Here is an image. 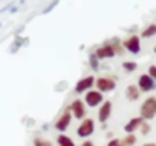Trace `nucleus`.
Wrapping results in <instances>:
<instances>
[{"label":"nucleus","instance_id":"f257e3e1","mask_svg":"<svg viewBox=\"0 0 156 146\" xmlns=\"http://www.w3.org/2000/svg\"><path fill=\"white\" fill-rule=\"evenodd\" d=\"M139 117H142L145 122H150L156 117V97L150 95L144 100V103L139 108Z\"/></svg>","mask_w":156,"mask_h":146},{"label":"nucleus","instance_id":"f03ea898","mask_svg":"<svg viewBox=\"0 0 156 146\" xmlns=\"http://www.w3.org/2000/svg\"><path fill=\"white\" fill-rule=\"evenodd\" d=\"M121 45H122L124 51H127V52H130L133 55H136V54L141 52V37L136 36V34H132L127 39H124L121 42Z\"/></svg>","mask_w":156,"mask_h":146},{"label":"nucleus","instance_id":"7ed1b4c3","mask_svg":"<svg viewBox=\"0 0 156 146\" xmlns=\"http://www.w3.org/2000/svg\"><path fill=\"white\" fill-rule=\"evenodd\" d=\"M115 88H116V80L113 77L103 76V77L95 79V89H98L103 94H109V92L115 91Z\"/></svg>","mask_w":156,"mask_h":146},{"label":"nucleus","instance_id":"20e7f679","mask_svg":"<svg viewBox=\"0 0 156 146\" xmlns=\"http://www.w3.org/2000/svg\"><path fill=\"white\" fill-rule=\"evenodd\" d=\"M66 109H67V111L72 114V117L76 118V120L86 118V105H84V102H83L81 99H75Z\"/></svg>","mask_w":156,"mask_h":146},{"label":"nucleus","instance_id":"39448f33","mask_svg":"<svg viewBox=\"0 0 156 146\" xmlns=\"http://www.w3.org/2000/svg\"><path fill=\"white\" fill-rule=\"evenodd\" d=\"M95 132V122L92 118H83L81 123L76 128V135L80 138H89Z\"/></svg>","mask_w":156,"mask_h":146},{"label":"nucleus","instance_id":"423d86ee","mask_svg":"<svg viewBox=\"0 0 156 146\" xmlns=\"http://www.w3.org/2000/svg\"><path fill=\"white\" fill-rule=\"evenodd\" d=\"M104 102V94L100 92L98 89H90L84 92V105L89 108H98Z\"/></svg>","mask_w":156,"mask_h":146},{"label":"nucleus","instance_id":"0eeeda50","mask_svg":"<svg viewBox=\"0 0 156 146\" xmlns=\"http://www.w3.org/2000/svg\"><path fill=\"white\" fill-rule=\"evenodd\" d=\"M138 89L141 91V92H144V94H148V92H151V91H154L156 89V82L148 76V74H141L139 77H138Z\"/></svg>","mask_w":156,"mask_h":146},{"label":"nucleus","instance_id":"6e6552de","mask_svg":"<svg viewBox=\"0 0 156 146\" xmlns=\"http://www.w3.org/2000/svg\"><path fill=\"white\" fill-rule=\"evenodd\" d=\"M94 86H95V77L94 76H86V77L80 79L75 83L73 91L76 94H83V92H87V91L94 89Z\"/></svg>","mask_w":156,"mask_h":146},{"label":"nucleus","instance_id":"1a4fd4ad","mask_svg":"<svg viewBox=\"0 0 156 146\" xmlns=\"http://www.w3.org/2000/svg\"><path fill=\"white\" fill-rule=\"evenodd\" d=\"M98 108H100V109H98V122H100L101 125H104V123L110 118V115H112L113 105H112L110 100H104Z\"/></svg>","mask_w":156,"mask_h":146},{"label":"nucleus","instance_id":"9d476101","mask_svg":"<svg viewBox=\"0 0 156 146\" xmlns=\"http://www.w3.org/2000/svg\"><path fill=\"white\" fill-rule=\"evenodd\" d=\"M94 54L97 55L98 60H107V58H113V57L116 55L115 51H113V48H112V45H110L109 42H106V43H103L101 46H98Z\"/></svg>","mask_w":156,"mask_h":146},{"label":"nucleus","instance_id":"9b49d317","mask_svg":"<svg viewBox=\"0 0 156 146\" xmlns=\"http://www.w3.org/2000/svg\"><path fill=\"white\" fill-rule=\"evenodd\" d=\"M70 122H72V114L66 109V111L57 118V122L54 123V128H55L58 132H64V131H67V128L70 126Z\"/></svg>","mask_w":156,"mask_h":146},{"label":"nucleus","instance_id":"f8f14e48","mask_svg":"<svg viewBox=\"0 0 156 146\" xmlns=\"http://www.w3.org/2000/svg\"><path fill=\"white\" fill-rule=\"evenodd\" d=\"M142 122H144L142 117H133V118H130V120L124 125V131H126V134H135L136 131H139Z\"/></svg>","mask_w":156,"mask_h":146},{"label":"nucleus","instance_id":"ddd939ff","mask_svg":"<svg viewBox=\"0 0 156 146\" xmlns=\"http://www.w3.org/2000/svg\"><path fill=\"white\" fill-rule=\"evenodd\" d=\"M139 97H141V91L138 89L136 85H129L126 88V99L129 102H136L139 100Z\"/></svg>","mask_w":156,"mask_h":146},{"label":"nucleus","instance_id":"4468645a","mask_svg":"<svg viewBox=\"0 0 156 146\" xmlns=\"http://www.w3.org/2000/svg\"><path fill=\"white\" fill-rule=\"evenodd\" d=\"M154 36H156V23H150V25H147L141 31V36L139 37H142V39H151Z\"/></svg>","mask_w":156,"mask_h":146},{"label":"nucleus","instance_id":"2eb2a0df","mask_svg":"<svg viewBox=\"0 0 156 146\" xmlns=\"http://www.w3.org/2000/svg\"><path fill=\"white\" fill-rule=\"evenodd\" d=\"M57 144H58V146H76L75 141H73L69 135H66V134H58V137H57Z\"/></svg>","mask_w":156,"mask_h":146},{"label":"nucleus","instance_id":"dca6fc26","mask_svg":"<svg viewBox=\"0 0 156 146\" xmlns=\"http://www.w3.org/2000/svg\"><path fill=\"white\" fill-rule=\"evenodd\" d=\"M122 69L130 74V72H135L138 69V63L132 62V60H126V62H122Z\"/></svg>","mask_w":156,"mask_h":146},{"label":"nucleus","instance_id":"f3484780","mask_svg":"<svg viewBox=\"0 0 156 146\" xmlns=\"http://www.w3.org/2000/svg\"><path fill=\"white\" fill-rule=\"evenodd\" d=\"M138 141V137L135 134H127L124 138H122V144L124 146H135Z\"/></svg>","mask_w":156,"mask_h":146},{"label":"nucleus","instance_id":"a211bd4d","mask_svg":"<svg viewBox=\"0 0 156 146\" xmlns=\"http://www.w3.org/2000/svg\"><path fill=\"white\" fill-rule=\"evenodd\" d=\"M110 45H112V48H113V51H115V54L116 55H122V52H124V48H122V45L116 40V39H113L112 42H109Z\"/></svg>","mask_w":156,"mask_h":146},{"label":"nucleus","instance_id":"6ab92c4d","mask_svg":"<svg viewBox=\"0 0 156 146\" xmlns=\"http://www.w3.org/2000/svg\"><path fill=\"white\" fill-rule=\"evenodd\" d=\"M89 65H90V68H92L94 71H98V69H100V60L97 58V55H95L94 52L89 55Z\"/></svg>","mask_w":156,"mask_h":146},{"label":"nucleus","instance_id":"aec40b11","mask_svg":"<svg viewBox=\"0 0 156 146\" xmlns=\"http://www.w3.org/2000/svg\"><path fill=\"white\" fill-rule=\"evenodd\" d=\"M34 146H54L52 141L43 138V137H35L34 138Z\"/></svg>","mask_w":156,"mask_h":146},{"label":"nucleus","instance_id":"412c9836","mask_svg":"<svg viewBox=\"0 0 156 146\" xmlns=\"http://www.w3.org/2000/svg\"><path fill=\"white\" fill-rule=\"evenodd\" d=\"M150 131H151V125L148 123V122H142V125H141V128H139V132L142 134V135H148L150 134Z\"/></svg>","mask_w":156,"mask_h":146},{"label":"nucleus","instance_id":"4be33fe9","mask_svg":"<svg viewBox=\"0 0 156 146\" xmlns=\"http://www.w3.org/2000/svg\"><path fill=\"white\" fill-rule=\"evenodd\" d=\"M147 74L156 82V65H150L148 66V71H147Z\"/></svg>","mask_w":156,"mask_h":146},{"label":"nucleus","instance_id":"5701e85b","mask_svg":"<svg viewBox=\"0 0 156 146\" xmlns=\"http://www.w3.org/2000/svg\"><path fill=\"white\" fill-rule=\"evenodd\" d=\"M106 146H124V144H122V140H119V138H110Z\"/></svg>","mask_w":156,"mask_h":146},{"label":"nucleus","instance_id":"b1692460","mask_svg":"<svg viewBox=\"0 0 156 146\" xmlns=\"http://www.w3.org/2000/svg\"><path fill=\"white\" fill-rule=\"evenodd\" d=\"M80 146H95V143H92L90 140H86V141H83Z\"/></svg>","mask_w":156,"mask_h":146},{"label":"nucleus","instance_id":"393cba45","mask_svg":"<svg viewBox=\"0 0 156 146\" xmlns=\"http://www.w3.org/2000/svg\"><path fill=\"white\" fill-rule=\"evenodd\" d=\"M142 146H156V143H153V141H148V143H144Z\"/></svg>","mask_w":156,"mask_h":146},{"label":"nucleus","instance_id":"a878e982","mask_svg":"<svg viewBox=\"0 0 156 146\" xmlns=\"http://www.w3.org/2000/svg\"><path fill=\"white\" fill-rule=\"evenodd\" d=\"M153 52H154V54H156V46H154V48H153Z\"/></svg>","mask_w":156,"mask_h":146}]
</instances>
